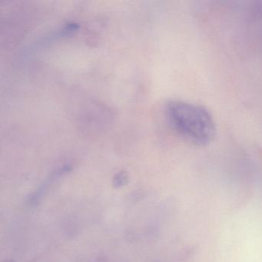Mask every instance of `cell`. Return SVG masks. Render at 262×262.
<instances>
[{
  "label": "cell",
  "mask_w": 262,
  "mask_h": 262,
  "mask_svg": "<svg viewBox=\"0 0 262 262\" xmlns=\"http://www.w3.org/2000/svg\"><path fill=\"white\" fill-rule=\"evenodd\" d=\"M167 115L176 132L191 143L205 146L214 140L215 123L211 113L204 107L173 100L167 105Z\"/></svg>",
  "instance_id": "1"
}]
</instances>
